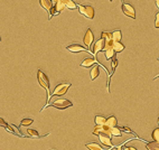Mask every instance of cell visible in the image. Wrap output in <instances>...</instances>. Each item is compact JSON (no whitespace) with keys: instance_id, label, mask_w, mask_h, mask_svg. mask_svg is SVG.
I'll return each instance as SVG.
<instances>
[{"instance_id":"cell-36","label":"cell","mask_w":159,"mask_h":150,"mask_svg":"<svg viewBox=\"0 0 159 150\" xmlns=\"http://www.w3.org/2000/svg\"><path fill=\"white\" fill-rule=\"evenodd\" d=\"M0 40H1V37H0Z\"/></svg>"},{"instance_id":"cell-25","label":"cell","mask_w":159,"mask_h":150,"mask_svg":"<svg viewBox=\"0 0 159 150\" xmlns=\"http://www.w3.org/2000/svg\"><path fill=\"white\" fill-rule=\"evenodd\" d=\"M101 38H103L105 42H107V40H111L112 34L111 33H107V31H102V33H101Z\"/></svg>"},{"instance_id":"cell-18","label":"cell","mask_w":159,"mask_h":150,"mask_svg":"<svg viewBox=\"0 0 159 150\" xmlns=\"http://www.w3.org/2000/svg\"><path fill=\"white\" fill-rule=\"evenodd\" d=\"M147 150H159V141L148 142L146 145Z\"/></svg>"},{"instance_id":"cell-12","label":"cell","mask_w":159,"mask_h":150,"mask_svg":"<svg viewBox=\"0 0 159 150\" xmlns=\"http://www.w3.org/2000/svg\"><path fill=\"white\" fill-rule=\"evenodd\" d=\"M85 147L87 148L89 150H104L102 147L100 146L98 142L95 141H92V142H87L85 145Z\"/></svg>"},{"instance_id":"cell-14","label":"cell","mask_w":159,"mask_h":150,"mask_svg":"<svg viewBox=\"0 0 159 150\" xmlns=\"http://www.w3.org/2000/svg\"><path fill=\"white\" fill-rule=\"evenodd\" d=\"M105 125L109 127V128H113V127H116L118 125V120H116V118L114 116H109L107 119V122H105Z\"/></svg>"},{"instance_id":"cell-9","label":"cell","mask_w":159,"mask_h":150,"mask_svg":"<svg viewBox=\"0 0 159 150\" xmlns=\"http://www.w3.org/2000/svg\"><path fill=\"white\" fill-rule=\"evenodd\" d=\"M104 46H105V40L103 38H101L98 42H95V44L93 45V54H94V56L98 55L99 51H103Z\"/></svg>"},{"instance_id":"cell-38","label":"cell","mask_w":159,"mask_h":150,"mask_svg":"<svg viewBox=\"0 0 159 150\" xmlns=\"http://www.w3.org/2000/svg\"><path fill=\"white\" fill-rule=\"evenodd\" d=\"M110 1H112V0H110Z\"/></svg>"},{"instance_id":"cell-27","label":"cell","mask_w":159,"mask_h":150,"mask_svg":"<svg viewBox=\"0 0 159 150\" xmlns=\"http://www.w3.org/2000/svg\"><path fill=\"white\" fill-rule=\"evenodd\" d=\"M151 137H152V140H154V141H159V128L154 129Z\"/></svg>"},{"instance_id":"cell-15","label":"cell","mask_w":159,"mask_h":150,"mask_svg":"<svg viewBox=\"0 0 159 150\" xmlns=\"http://www.w3.org/2000/svg\"><path fill=\"white\" fill-rule=\"evenodd\" d=\"M54 8H55L56 13H60V11H63V10L66 8V6H65V4H64V1H63V0H58V1H57L55 4H54Z\"/></svg>"},{"instance_id":"cell-22","label":"cell","mask_w":159,"mask_h":150,"mask_svg":"<svg viewBox=\"0 0 159 150\" xmlns=\"http://www.w3.org/2000/svg\"><path fill=\"white\" fill-rule=\"evenodd\" d=\"M94 122H95V125H105V122H107V118H104L103 116H95Z\"/></svg>"},{"instance_id":"cell-24","label":"cell","mask_w":159,"mask_h":150,"mask_svg":"<svg viewBox=\"0 0 159 150\" xmlns=\"http://www.w3.org/2000/svg\"><path fill=\"white\" fill-rule=\"evenodd\" d=\"M33 122H34L33 119H30V118H26V119H22V120L20 125H22V127H29L30 125H33Z\"/></svg>"},{"instance_id":"cell-21","label":"cell","mask_w":159,"mask_h":150,"mask_svg":"<svg viewBox=\"0 0 159 150\" xmlns=\"http://www.w3.org/2000/svg\"><path fill=\"white\" fill-rule=\"evenodd\" d=\"M64 1L65 6H66V8L71 9V10H73V9H76L78 8V4L74 2V0H63Z\"/></svg>"},{"instance_id":"cell-11","label":"cell","mask_w":159,"mask_h":150,"mask_svg":"<svg viewBox=\"0 0 159 150\" xmlns=\"http://www.w3.org/2000/svg\"><path fill=\"white\" fill-rule=\"evenodd\" d=\"M95 63H99V62L93 57H87L85 60H83V62L81 63V66L82 67H90V66H93Z\"/></svg>"},{"instance_id":"cell-35","label":"cell","mask_w":159,"mask_h":150,"mask_svg":"<svg viewBox=\"0 0 159 150\" xmlns=\"http://www.w3.org/2000/svg\"><path fill=\"white\" fill-rule=\"evenodd\" d=\"M158 125H159V116H158Z\"/></svg>"},{"instance_id":"cell-33","label":"cell","mask_w":159,"mask_h":150,"mask_svg":"<svg viewBox=\"0 0 159 150\" xmlns=\"http://www.w3.org/2000/svg\"><path fill=\"white\" fill-rule=\"evenodd\" d=\"M57 1H58V0H52V2H53V4H55L56 2H57Z\"/></svg>"},{"instance_id":"cell-13","label":"cell","mask_w":159,"mask_h":150,"mask_svg":"<svg viewBox=\"0 0 159 150\" xmlns=\"http://www.w3.org/2000/svg\"><path fill=\"white\" fill-rule=\"evenodd\" d=\"M39 4L42 6V8H44L45 10L49 11V9L53 7L52 0H39Z\"/></svg>"},{"instance_id":"cell-20","label":"cell","mask_w":159,"mask_h":150,"mask_svg":"<svg viewBox=\"0 0 159 150\" xmlns=\"http://www.w3.org/2000/svg\"><path fill=\"white\" fill-rule=\"evenodd\" d=\"M112 39L114 40V42H120L121 38H122V33H121L120 30H114V31H112Z\"/></svg>"},{"instance_id":"cell-23","label":"cell","mask_w":159,"mask_h":150,"mask_svg":"<svg viewBox=\"0 0 159 150\" xmlns=\"http://www.w3.org/2000/svg\"><path fill=\"white\" fill-rule=\"evenodd\" d=\"M111 136H113V137H121V136H122L121 129L118 128V127H113V128H111Z\"/></svg>"},{"instance_id":"cell-10","label":"cell","mask_w":159,"mask_h":150,"mask_svg":"<svg viewBox=\"0 0 159 150\" xmlns=\"http://www.w3.org/2000/svg\"><path fill=\"white\" fill-rule=\"evenodd\" d=\"M66 49L69 51H72V53H78V51H89V48H85L83 47L82 45H80V44H71V45H69L67 47H66Z\"/></svg>"},{"instance_id":"cell-3","label":"cell","mask_w":159,"mask_h":150,"mask_svg":"<svg viewBox=\"0 0 159 150\" xmlns=\"http://www.w3.org/2000/svg\"><path fill=\"white\" fill-rule=\"evenodd\" d=\"M48 105L56 107V109H58V110H65V109H67V107H72V105H73V103L71 102L69 100L58 99V100H55V101H53V103L48 104Z\"/></svg>"},{"instance_id":"cell-28","label":"cell","mask_w":159,"mask_h":150,"mask_svg":"<svg viewBox=\"0 0 159 150\" xmlns=\"http://www.w3.org/2000/svg\"><path fill=\"white\" fill-rule=\"evenodd\" d=\"M116 66H118V60H116V57H113L111 60V69H112V74L114 73V71H116ZM111 74V75H112Z\"/></svg>"},{"instance_id":"cell-30","label":"cell","mask_w":159,"mask_h":150,"mask_svg":"<svg viewBox=\"0 0 159 150\" xmlns=\"http://www.w3.org/2000/svg\"><path fill=\"white\" fill-rule=\"evenodd\" d=\"M121 129V131H125V132H127V133H133V131H131L128 127H122V128H120Z\"/></svg>"},{"instance_id":"cell-1","label":"cell","mask_w":159,"mask_h":150,"mask_svg":"<svg viewBox=\"0 0 159 150\" xmlns=\"http://www.w3.org/2000/svg\"><path fill=\"white\" fill-rule=\"evenodd\" d=\"M37 80H38L39 85L46 90L47 95H48L46 105L42 109V111H44V109H46V107H48V104H49V102H51V98H52V92H51V90H49V80H48L47 75L44 73L43 71H40V69H38V72H37Z\"/></svg>"},{"instance_id":"cell-7","label":"cell","mask_w":159,"mask_h":150,"mask_svg":"<svg viewBox=\"0 0 159 150\" xmlns=\"http://www.w3.org/2000/svg\"><path fill=\"white\" fill-rule=\"evenodd\" d=\"M93 40H94V35L92 33V30L89 28V29L85 31V35H84V38H83V43L85 45L87 48H90V46L92 45L93 43Z\"/></svg>"},{"instance_id":"cell-32","label":"cell","mask_w":159,"mask_h":150,"mask_svg":"<svg viewBox=\"0 0 159 150\" xmlns=\"http://www.w3.org/2000/svg\"><path fill=\"white\" fill-rule=\"evenodd\" d=\"M156 6L159 8V0H156Z\"/></svg>"},{"instance_id":"cell-8","label":"cell","mask_w":159,"mask_h":150,"mask_svg":"<svg viewBox=\"0 0 159 150\" xmlns=\"http://www.w3.org/2000/svg\"><path fill=\"white\" fill-rule=\"evenodd\" d=\"M100 132H105L107 134H111V128H109L107 125H95L94 130H93V134L98 136Z\"/></svg>"},{"instance_id":"cell-6","label":"cell","mask_w":159,"mask_h":150,"mask_svg":"<svg viewBox=\"0 0 159 150\" xmlns=\"http://www.w3.org/2000/svg\"><path fill=\"white\" fill-rule=\"evenodd\" d=\"M122 13L132 19L136 18V10L130 4H122Z\"/></svg>"},{"instance_id":"cell-4","label":"cell","mask_w":159,"mask_h":150,"mask_svg":"<svg viewBox=\"0 0 159 150\" xmlns=\"http://www.w3.org/2000/svg\"><path fill=\"white\" fill-rule=\"evenodd\" d=\"M78 11L84 17L89 18V19H93L94 18V9L92 6H85V4H80L78 6Z\"/></svg>"},{"instance_id":"cell-37","label":"cell","mask_w":159,"mask_h":150,"mask_svg":"<svg viewBox=\"0 0 159 150\" xmlns=\"http://www.w3.org/2000/svg\"><path fill=\"white\" fill-rule=\"evenodd\" d=\"M158 60H159V57H158Z\"/></svg>"},{"instance_id":"cell-16","label":"cell","mask_w":159,"mask_h":150,"mask_svg":"<svg viewBox=\"0 0 159 150\" xmlns=\"http://www.w3.org/2000/svg\"><path fill=\"white\" fill-rule=\"evenodd\" d=\"M112 48L114 49L116 53H120L125 49V45L121 43V42H114L113 40V44H112Z\"/></svg>"},{"instance_id":"cell-31","label":"cell","mask_w":159,"mask_h":150,"mask_svg":"<svg viewBox=\"0 0 159 150\" xmlns=\"http://www.w3.org/2000/svg\"><path fill=\"white\" fill-rule=\"evenodd\" d=\"M125 150H137L133 146H125Z\"/></svg>"},{"instance_id":"cell-5","label":"cell","mask_w":159,"mask_h":150,"mask_svg":"<svg viewBox=\"0 0 159 150\" xmlns=\"http://www.w3.org/2000/svg\"><path fill=\"white\" fill-rule=\"evenodd\" d=\"M98 137H99V140L101 141L102 145L107 147H113V143H112V136L111 134H107L105 132H100L98 134Z\"/></svg>"},{"instance_id":"cell-34","label":"cell","mask_w":159,"mask_h":150,"mask_svg":"<svg viewBox=\"0 0 159 150\" xmlns=\"http://www.w3.org/2000/svg\"><path fill=\"white\" fill-rule=\"evenodd\" d=\"M116 150H122V148H121V147H118V148H116Z\"/></svg>"},{"instance_id":"cell-19","label":"cell","mask_w":159,"mask_h":150,"mask_svg":"<svg viewBox=\"0 0 159 150\" xmlns=\"http://www.w3.org/2000/svg\"><path fill=\"white\" fill-rule=\"evenodd\" d=\"M99 74H100V67L96 65V66H94L93 69H91V80H92V81L95 80L96 77L99 76Z\"/></svg>"},{"instance_id":"cell-26","label":"cell","mask_w":159,"mask_h":150,"mask_svg":"<svg viewBox=\"0 0 159 150\" xmlns=\"http://www.w3.org/2000/svg\"><path fill=\"white\" fill-rule=\"evenodd\" d=\"M27 134L29 136V137H36V138H38L39 137V134L38 132L35 130V129H31V128H28L27 129Z\"/></svg>"},{"instance_id":"cell-29","label":"cell","mask_w":159,"mask_h":150,"mask_svg":"<svg viewBox=\"0 0 159 150\" xmlns=\"http://www.w3.org/2000/svg\"><path fill=\"white\" fill-rule=\"evenodd\" d=\"M155 27L156 28H159V11L156 15V20H155Z\"/></svg>"},{"instance_id":"cell-17","label":"cell","mask_w":159,"mask_h":150,"mask_svg":"<svg viewBox=\"0 0 159 150\" xmlns=\"http://www.w3.org/2000/svg\"><path fill=\"white\" fill-rule=\"evenodd\" d=\"M0 127H4L7 131H10V132L13 133V134H17V133H18L17 131H15V130H13L11 125H7V122H6V121H4V119H2V118H0ZM18 134H19V133H18Z\"/></svg>"},{"instance_id":"cell-2","label":"cell","mask_w":159,"mask_h":150,"mask_svg":"<svg viewBox=\"0 0 159 150\" xmlns=\"http://www.w3.org/2000/svg\"><path fill=\"white\" fill-rule=\"evenodd\" d=\"M71 87V83L69 82H62V83H58L57 85L55 86L54 91L52 92V96H62L64 95L69 89Z\"/></svg>"}]
</instances>
